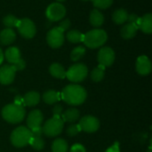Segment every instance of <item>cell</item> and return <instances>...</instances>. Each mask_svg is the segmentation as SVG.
Masks as SVG:
<instances>
[{
    "label": "cell",
    "mask_w": 152,
    "mask_h": 152,
    "mask_svg": "<svg viewBox=\"0 0 152 152\" xmlns=\"http://www.w3.org/2000/svg\"><path fill=\"white\" fill-rule=\"evenodd\" d=\"M87 94L84 87L78 85H69L63 88L61 98L69 105L77 106L85 102Z\"/></svg>",
    "instance_id": "1"
},
{
    "label": "cell",
    "mask_w": 152,
    "mask_h": 152,
    "mask_svg": "<svg viewBox=\"0 0 152 152\" xmlns=\"http://www.w3.org/2000/svg\"><path fill=\"white\" fill-rule=\"evenodd\" d=\"M1 114L6 122L11 124H17L20 123L24 119L25 110L21 105L11 103L3 108Z\"/></svg>",
    "instance_id": "2"
},
{
    "label": "cell",
    "mask_w": 152,
    "mask_h": 152,
    "mask_svg": "<svg viewBox=\"0 0 152 152\" xmlns=\"http://www.w3.org/2000/svg\"><path fill=\"white\" fill-rule=\"evenodd\" d=\"M108 39L106 31L100 28H95L84 34L83 43L88 48H98L102 46Z\"/></svg>",
    "instance_id": "3"
},
{
    "label": "cell",
    "mask_w": 152,
    "mask_h": 152,
    "mask_svg": "<svg viewBox=\"0 0 152 152\" xmlns=\"http://www.w3.org/2000/svg\"><path fill=\"white\" fill-rule=\"evenodd\" d=\"M11 142L14 147L22 148L29 144L31 132L25 126H19L14 129L11 134Z\"/></svg>",
    "instance_id": "4"
},
{
    "label": "cell",
    "mask_w": 152,
    "mask_h": 152,
    "mask_svg": "<svg viewBox=\"0 0 152 152\" xmlns=\"http://www.w3.org/2000/svg\"><path fill=\"white\" fill-rule=\"evenodd\" d=\"M64 126V122L60 117H53L48 119L43 126V134L47 137H56L61 134Z\"/></svg>",
    "instance_id": "5"
},
{
    "label": "cell",
    "mask_w": 152,
    "mask_h": 152,
    "mask_svg": "<svg viewBox=\"0 0 152 152\" xmlns=\"http://www.w3.org/2000/svg\"><path fill=\"white\" fill-rule=\"evenodd\" d=\"M87 74V67L83 63H77L66 71V77L73 83H79L86 79Z\"/></svg>",
    "instance_id": "6"
},
{
    "label": "cell",
    "mask_w": 152,
    "mask_h": 152,
    "mask_svg": "<svg viewBox=\"0 0 152 152\" xmlns=\"http://www.w3.org/2000/svg\"><path fill=\"white\" fill-rule=\"evenodd\" d=\"M4 56L5 57L6 61L12 66H14V68L16 69V71L18 70H22L25 69L26 63L24 61V60L21 59L20 57V52L19 50V48L17 47H9L8 49H6Z\"/></svg>",
    "instance_id": "7"
},
{
    "label": "cell",
    "mask_w": 152,
    "mask_h": 152,
    "mask_svg": "<svg viewBox=\"0 0 152 152\" xmlns=\"http://www.w3.org/2000/svg\"><path fill=\"white\" fill-rule=\"evenodd\" d=\"M16 28H18V31L21 35V37L28 39L34 37L37 32V28L34 22L28 18L19 20Z\"/></svg>",
    "instance_id": "8"
},
{
    "label": "cell",
    "mask_w": 152,
    "mask_h": 152,
    "mask_svg": "<svg viewBox=\"0 0 152 152\" xmlns=\"http://www.w3.org/2000/svg\"><path fill=\"white\" fill-rule=\"evenodd\" d=\"M66 8L60 3H53L48 5L45 11V15L52 21H58L64 18Z\"/></svg>",
    "instance_id": "9"
},
{
    "label": "cell",
    "mask_w": 152,
    "mask_h": 152,
    "mask_svg": "<svg viewBox=\"0 0 152 152\" xmlns=\"http://www.w3.org/2000/svg\"><path fill=\"white\" fill-rule=\"evenodd\" d=\"M46 41L52 48H59L64 42V32L59 28H53L46 35Z\"/></svg>",
    "instance_id": "10"
},
{
    "label": "cell",
    "mask_w": 152,
    "mask_h": 152,
    "mask_svg": "<svg viewBox=\"0 0 152 152\" xmlns=\"http://www.w3.org/2000/svg\"><path fill=\"white\" fill-rule=\"evenodd\" d=\"M78 126L81 131L86 133H94L100 127V121L97 118L94 116H85L83 117L78 123Z\"/></svg>",
    "instance_id": "11"
},
{
    "label": "cell",
    "mask_w": 152,
    "mask_h": 152,
    "mask_svg": "<svg viewBox=\"0 0 152 152\" xmlns=\"http://www.w3.org/2000/svg\"><path fill=\"white\" fill-rule=\"evenodd\" d=\"M98 62L103 67H110L115 61V53L110 47H102L98 53Z\"/></svg>",
    "instance_id": "12"
},
{
    "label": "cell",
    "mask_w": 152,
    "mask_h": 152,
    "mask_svg": "<svg viewBox=\"0 0 152 152\" xmlns=\"http://www.w3.org/2000/svg\"><path fill=\"white\" fill-rule=\"evenodd\" d=\"M16 69L12 65H4L0 68V83L2 85H10L15 77Z\"/></svg>",
    "instance_id": "13"
},
{
    "label": "cell",
    "mask_w": 152,
    "mask_h": 152,
    "mask_svg": "<svg viewBox=\"0 0 152 152\" xmlns=\"http://www.w3.org/2000/svg\"><path fill=\"white\" fill-rule=\"evenodd\" d=\"M135 67H136V71L138 72V74L142 76H147L151 71L152 67L151 60L147 56L142 55L138 57Z\"/></svg>",
    "instance_id": "14"
},
{
    "label": "cell",
    "mask_w": 152,
    "mask_h": 152,
    "mask_svg": "<svg viewBox=\"0 0 152 152\" xmlns=\"http://www.w3.org/2000/svg\"><path fill=\"white\" fill-rule=\"evenodd\" d=\"M44 120V116L42 112L38 110H32L27 118V126L29 130L41 126Z\"/></svg>",
    "instance_id": "15"
},
{
    "label": "cell",
    "mask_w": 152,
    "mask_h": 152,
    "mask_svg": "<svg viewBox=\"0 0 152 152\" xmlns=\"http://www.w3.org/2000/svg\"><path fill=\"white\" fill-rule=\"evenodd\" d=\"M137 27L142 32L146 34H151L152 32V15L151 13H147L142 17H139L137 21Z\"/></svg>",
    "instance_id": "16"
},
{
    "label": "cell",
    "mask_w": 152,
    "mask_h": 152,
    "mask_svg": "<svg viewBox=\"0 0 152 152\" xmlns=\"http://www.w3.org/2000/svg\"><path fill=\"white\" fill-rule=\"evenodd\" d=\"M16 38V34L14 30L11 28H5L0 32V43L4 45H11L14 42Z\"/></svg>",
    "instance_id": "17"
},
{
    "label": "cell",
    "mask_w": 152,
    "mask_h": 152,
    "mask_svg": "<svg viewBox=\"0 0 152 152\" xmlns=\"http://www.w3.org/2000/svg\"><path fill=\"white\" fill-rule=\"evenodd\" d=\"M22 100H23V105H26L28 107H33L38 104L40 101V94L37 92L31 91L27 93Z\"/></svg>",
    "instance_id": "18"
},
{
    "label": "cell",
    "mask_w": 152,
    "mask_h": 152,
    "mask_svg": "<svg viewBox=\"0 0 152 152\" xmlns=\"http://www.w3.org/2000/svg\"><path fill=\"white\" fill-rule=\"evenodd\" d=\"M138 30V27L134 23H127L124 25V27L121 28V36L125 39H131L133 38L136 32Z\"/></svg>",
    "instance_id": "19"
},
{
    "label": "cell",
    "mask_w": 152,
    "mask_h": 152,
    "mask_svg": "<svg viewBox=\"0 0 152 152\" xmlns=\"http://www.w3.org/2000/svg\"><path fill=\"white\" fill-rule=\"evenodd\" d=\"M63 122H69V123H75L80 117L79 110L75 108L68 109L66 111H64L61 115Z\"/></svg>",
    "instance_id": "20"
},
{
    "label": "cell",
    "mask_w": 152,
    "mask_h": 152,
    "mask_svg": "<svg viewBox=\"0 0 152 152\" xmlns=\"http://www.w3.org/2000/svg\"><path fill=\"white\" fill-rule=\"evenodd\" d=\"M49 72L55 78L63 79L66 77V70L59 63H53L49 68Z\"/></svg>",
    "instance_id": "21"
},
{
    "label": "cell",
    "mask_w": 152,
    "mask_h": 152,
    "mask_svg": "<svg viewBox=\"0 0 152 152\" xmlns=\"http://www.w3.org/2000/svg\"><path fill=\"white\" fill-rule=\"evenodd\" d=\"M104 22V16L103 14L97 9H94L90 13V23L95 27H101Z\"/></svg>",
    "instance_id": "22"
},
{
    "label": "cell",
    "mask_w": 152,
    "mask_h": 152,
    "mask_svg": "<svg viewBox=\"0 0 152 152\" xmlns=\"http://www.w3.org/2000/svg\"><path fill=\"white\" fill-rule=\"evenodd\" d=\"M61 99V94L53 90L46 91L43 94V101L47 104H54L58 102Z\"/></svg>",
    "instance_id": "23"
},
{
    "label": "cell",
    "mask_w": 152,
    "mask_h": 152,
    "mask_svg": "<svg viewBox=\"0 0 152 152\" xmlns=\"http://www.w3.org/2000/svg\"><path fill=\"white\" fill-rule=\"evenodd\" d=\"M127 17H128V12L125 9H118L116 10L113 14H112V20L116 24H124L125 22H126L127 20Z\"/></svg>",
    "instance_id": "24"
},
{
    "label": "cell",
    "mask_w": 152,
    "mask_h": 152,
    "mask_svg": "<svg viewBox=\"0 0 152 152\" xmlns=\"http://www.w3.org/2000/svg\"><path fill=\"white\" fill-rule=\"evenodd\" d=\"M105 75V67L99 65L91 72V79L94 82H100L103 79Z\"/></svg>",
    "instance_id": "25"
},
{
    "label": "cell",
    "mask_w": 152,
    "mask_h": 152,
    "mask_svg": "<svg viewBox=\"0 0 152 152\" xmlns=\"http://www.w3.org/2000/svg\"><path fill=\"white\" fill-rule=\"evenodd\" d=\"M53 152H67L68 151V143L63 139H56L52 144Z\"/></svg>",
    "instance_id": "26"
},
{
    "label": "cell",
    "mask_w": 152,
    "mask_h": 152,
    "mask_svg": "<svg viewBox=\"0 0 152 152\" xmlns=\"http://www.w3.org/2000/svg\"><path fill=\"white\" fill-rule=\"evenodd\" d=\"M84 34L77 29L70 30L67 33V39L70 43H80L83 42Z\"/></svg>",
    "instance_id": "27"
},
{
    "label": "cell",
    "mask_w": 152,
    "mask_h": 152,
    "mask_svg": "<svg viewBox=\"0 0 152 152\" xmlns=\"http://www.w3.org/2000/svg\"><path fill=\"white\" fill-rule=\"evenodd\" d=\"M86 53V48L84 46H77L74 48L70 53V59L73 61H79Z\"/></svg>",
    "instance_id": "28"
},
{
    "label": "cell",
    "mask_w": 152,
    "mask_h": 152,
    "mask_svg": "<svg viewBox=\"0 0 152 152\" xmlns=\"http://www.w3.org/2000/svg\"><path fill=\"white\" fill-rule=\"evenodd\" d=\"M29 145L36 151H41L45 147V142L42 139V136H37V137L31 136Z\"/></svg>",
    "instance_id": "29"
},
{
    "label": "cell",
    "mask_w": 152,
    "mask_h": 152,
    "mask_svg": "<svg viewBox=\"0 0 152 152\" xmlns=\"http://www.w3.org/2000/svg\"><path fill=\"white\" fill-rule=\"evenodd\" d=\"M19 21V19H17L14 15L12 14H8L6 15L4 19H3V23L5 27L7 28H12V27H16L17 23Z\"/></svg>",
    "instance_id": "30"
},
{
    "label": "cell",
    "mask_w": 152,
    "mask_h": 152,
    "mask_svg": "<svg viewBox=\"0 0 152 152\" xmlns=\"http://www.w3.org/2000/svg\"><path fill=\"white\" fill-rule=\"evenodd\" d=\"M92 1L94 3V5L99 9H107L113 3V0H92Z\"/></svg>",
    "instance_id": "31"
},
{
    "label": "cell",
    "mask_w": 152,
    "mask_h": 152,
    "mask_svg": "<svg viewBox=\"0 0 152 152\" xmlns=\"http://www.w3.org/2000/svg\"><path fill=\"white\" fill-rule=\"evenodd\" d=\"M81 131L78 124H71L68 126L66 133L69 136H75Z\"/></svg>",
    "instance_id": "32"
},
{
    "label": "cell",
    "mask_w": 152,
    "mask_h": 152,
    "mask_svg": "<svg viewBox=\"0 0 152 152\" xmlns=\"http://www.w3.org/2000/svg\"><path fill=\"white\" fill-rule=\"evenodd\" d=\"M70 26H71L70 20H69V19H64V20H62L60 22V24H59L58 27L64 32V31H66L67 29H69V28H70Z\"/></svg>",
    "instance_id": "33"
},
{
    "label": "cell",
    "mask_w": 152,
    "mask_h": 152,
    "mask_svg": "<svg viewBox=\"0 0 152 152\" xmlns=\"http://www.w3.org/2000/svg\"><path fill=\"white\" fill-rule=\"evenodd\" d=\"M62 113H63V109H62V107L61 105L57 104V105H55L53 107V117H60L61 118V115H62Z\"/></svg>",
    "instance_id": "34"
},
{
    "label": "cell",
    "mask_w": 152,
    "mask_h": 152,
    "mask_svg": "<svg viewBox=\"0 0 152 152\" xmlns=\"http://www.w3.org/2000/svg\"><path fill=\"white\" fill-rule=\"evenodd\" d=\"M70 152H86V151L82 144L76 143L70 148Z\"/></svg>",
    "instance_id": "35"
},
{
    "label": "cell",
    "mask_w": 152,
    "mask_h": 152,
    "mask_svg": "<svg viewBox=\"0 0 152 152\" xmlns=\"http://www.w3.org/2000/svg\"><path fill=\"white\" fill-rule=\"evenodd\" d=\"M30 132H31V136H32V137L42 136V134H43V130H42V127H41V126L33 128V129L30 130Z\"/></svg>",
    "instance_id": "36"
},
{
    "label": "cell",
    "mask_w": 152,
    "mask_h": 152,
    "mask_svg": "<svg viewBox=\"0 0 152 152\" xmlns=\"http://www.w3.org/2000/svg\"><path fill=\"white\" fill-rule=\"evenodd\" d=\"M139 20V17L135 14V13H131V14H128V17H127V20L129 23H134L137 25V21Z\"/></svg>",
    "instance_id": "37"
},
{
    "label": "cell",
    "mask_w": 152,
    "mask_h": 152,
    "mask_svg": "<svg viewBox=\"0 0 152 152\" xmlns=\"http://www.w3.org/2000/svg\"><path fill=\"white\" fill-rule=\"evenodd\" d=\"M106 152H120L118 142H115L111 147H110V148L106 151Z\"/></svg>",
    "instance_id": "38"
},
{
    "label": "cell",
    "mask_w": 152,
    "mask_h": 152,
    "mask_svg": "<svg viewBox=\"0 0 152 152\" xmlns=\"http://www.w3.org/2000/svg\"><path fill=\"white\" fill-rule=\"evenodd\" d=\"M4 56L3 51H2V49L0 48V65H1V63L3 62V61H4Z\"/></svg>",
    "instance_id": "39"
},
{
    "label": "cell",
    "mask_w": 152,
    "mask_h": 152,
    "mask_svg": "<svg viewBox=\"0 0 152 152\" xmlns=\"http://www.w3.org/2000/svg\"><path fill=\"white\" fill-rule=\"evenodd\" d=\"M58 2H62V1H65V0H57Z\"/></svg>",
    "instance_id": "40"
},
{
    "label": "cell",
    "mask_w": 152,
    "mask_h": 152,
    "mask_svg": "<svg viewBox=\"0 0 152 152\" xmlns=\"http://www.w3.org/2000/svg\"><path fill=\"white\" fill-rule=\"evenodd\" d=\"M148 152H151V149H150V150H149V151H148Z\"/></svg>",
    "instance_id": "41"
},
{
    "label": "cell",
    "mask_w": 152,
    "mask_h": 152,
    "mask_svg": "<svg viewBox=\"0 0 152 152\" xmlns=\"http://www.w3.org/2000/svg\"><path fill=\"white\" fill-rule=\"evenodd\" d=\"M81 1H89V0H81Z\"/></svg>",
    "instance_id": "42"
}]
</instances>
